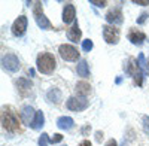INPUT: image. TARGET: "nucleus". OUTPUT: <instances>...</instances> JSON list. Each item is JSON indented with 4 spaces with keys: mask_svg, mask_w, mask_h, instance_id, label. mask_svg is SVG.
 <instances>
[{
    "mask_svg": "<svg viewBox=\"0 0 149 146\" xmlns=\"http://www.w3.org/2000/svg\"><path fill=\"white\" fill-rule=\"evenodd\" d=\"M21 115L17 113V111L12 106H3L2 107V127L9 133H18L21 131Z\"/></svg>",
    "mask_w": 149,
    "mask_h": 146,
    "instance_id": "f257e3e1",
    "label": "nucleus"
},
{
    "mask_svg": "<svg viewBox=\"0 0 149 146\" xmlns=\"http://www.w3.org/2000/svg\"><path fill=\"white\" fill-rule=\"evenodd\" d=\"M55 66H57L55 57L49 52H40L36 58V67L43 75H51L55 70Z\"/></svg>",
    "mask_w": 149,
    "mask_h": 146,
    "instance_id": "f03ea898",
    "label": "nucleus"
},
{
    "mask_svg": "<svg viewBox=\"0 0 149 146\" xmlns=\"http://www.w3.org/2000/svg\"><path fill=\"white\" fill-rule=\"evenodd\" d=\"M58 54L60 57L64 60V61H78L79 60V51L78 48H74L73 45H69V43H63L58 46Z\"/></svg>",
    "mask_w": 149,
    "mask_h": 146,
    "instance_id": "7ed1b4c3",
    "label": "nucleus"
},
{
    "mask_svg": "<svg viewBox=\"0 0 149 146\" xmlns=\"http://www.w3.org/2000/svg\"><path fill=\"white\" fill-rule=\"evenodd\" d=\"M33 15H34L36 24H37L40 29H43V30H51V29H52V24L49 22V19H48V18L45 17V14H43V9H42L40 2H36V3H34V6H33Z\"/></svg>",
    "mask_w": 149,
    "mask_h": 146,
    "instance_id": "20e7f679",
    "label": "nucleus"
},
{
    "mask_svg": "<svg viewBox=\"0 0 149 146\" xmlns=\"http://www.w3.org/2000/svg\"><path fill=\"white\" fill-rule=\"evenodd\" d=\"M2 66H3V69H5L6 72L15 73V72L19 70L21 63H19V60H18V57H17L15 54H6V55H3V58H2Z\"/></svg>",
    "mask_w": 149,
    "mask_h": 146,
    "instance_id": "39448f33",
    "label": "nucleus"
},
{
    "mask_svg": "<svg viewBox=\"0 0 149 146\" xmlns=\"http://www.w3.org/2000/svg\"><path fill=\"white\" fill-rule=\"evenodd\" d=\"M69 111H73V112H82L85 111L86 107L90 106V102L85 99V97H70L66 103Z\"/></svg>",
    "mask_w": 149,
    "mask_h": 146,
    "instance_id": "423d86ee",
    "label": "nucleus"
},
{
    "mask_svg": "<svg viewBox=\"0 0 149 146\" xmlns=\"http://www.w3.org/2000/svg\"><path fill=\"white\" fill-rule=\"evenodd\" d=\"M10 30H12V34H14V36H17V38H21V36L26 33V30H27V17H26V15H19V17L14 21Z\"/></svg>",
    "mask_w": 149,
    "mask_h": 146,
    "instance_id": "0eeeda50",
    "label": "nucleus"
},
{
    "mask_svg": "<svg viewBox=\"0 0 149 146\" xmlns=\"http://www.w3.org/2000/svg\"><path fill=\"white\" fill-rule=\"evenodd\" d=\"M103 38L107 43H118L119 40V29L115 26H103Z\"/></svg>",
    "mask_w": 149,
    "mask_h": 146,
    "instance_id": "6e6552de",
    "label": "nucleus"
},
{
    "mask_svg": "<svg viewBox=\"0 0 149 146\" xmlns=\"http://www.w3.org/2000/svg\"><path fill=\"white\" fill-rule=\"evenodd\" d=\"M124 69H125V72L128 73L130 76H133V78L139 76V75H143V70L140 69L139 61H137L134 57H130V58H128V63H127V66L124 67Z\"/></svg>",
    "mask_w": 149,
    "mask_h": 146,
    "instance_id": "1a4fd4ad",
    "label": "nucleus"
},
{
    "mask_svg": "<svg viewBox=\"0 0 149 146\" xmlns=\"http://www.w3.org/2000/svg\"><path fill=\"white\" fill-rule=\"evenodd\" d=\"M106 21L110 24V26H115V24H121L122 22V10L119 8H113L110 9L106 14Z\"/></svg>",
    "mask_w": 149,
    "mask_h": 146,
    "instance_id": "9d476101",
    "label": "nucleus"
},
{
    "mask_svg": "<svg viewBox=\"0 0 149 146\" xmlns=\"http://www.w3.org/2000/svg\"><path fill=\"white\" fill-rule=\"evenodd\" d=\"M128 40L134 45H142L146 40V34L137 29H130L128 31Z\"/></svg>",
    "mask_w": 149,
    "mask_h": 146,
    "instance_id": "9b49d317",
    "label": "nucleus"
},
{
    "mask_svg": "<svg viewBox=\"0 0 149 146\" xmlns=\"http://www.w3.org/2000/svg\"><path fill=\"white\" fill-rule=\"evenodd\" d=\"M74 17H76V9H74L73 3H66L63 8V21L66 24H70L74 21Z\"/></svg>",
    "mask_w": 149,
    "mask_h": 146,
    "instance_id": "f8f14e48",
    "label": "nucleus"
},
{
    "mask_svg": "<svg viewBox=\"0 0 149 146\" xmlns=\"http://www.w3.org/2000/svg\"><path fill=\"white\" fill-rule=\"evenodd\" d=\"M21 119H22V122L26 124V125H30L31 124V121L34 119V115H36V112H34V109L31 107V106H22L21 107Z\"/></svg>",
    "mask_w": 149,
    "mask_h": 146,
    "instance_id": "ddd939ff",
    "label": "nucleus"
},
{
    "mask_svg": "<svg viewBox=\"0 0 149 146\" xmlns=\"http://www.w3.org/2000/svg\"><path fill=\"white\" fill-rule=\"evenodd\" d=\"M46 100L49 103H54V104H60L61 100H63V92H61L58 88H51L46 92Z\"/></svg>",
    "mask_w": 149,
    "mask_h": 146,
    "instance_id": "4468645a",
    "label": "nucleus"
},
{
    "mask_svg": "<svg viewBox=\"0 0 149 146\" xmlns=\"http://www.w3.org/2000/svg\"><path fill=\"white\" fill-rule=\"evenodd\" d=\"M67 38H69V40H72V42H79L81 40V38H82V31H81V29H79V26H78V22H74L73 26L69 29V31H67Z\"/></svg>",
    "mask_w": 149,
    "mask_h": 146,
    "instance_id": "2eb2a0df",
    "label": "nucleus"
},
{
    "mask_svg": "<svg viewBox=\"0 0 149 146\" xmlns=\"http://www.w3.org/2000/svg\"><path fill=\"white\" fill-rule=\"evenodd\" d=\"M74 91H76L78 97H86L90 92H91V85L88 82L85 81H81L76 83V88H74Z\"/></svg>",
    "mask_w": 149,
    "mask_h": 146,
    "instance_id": "dca6fc26",
    "label": "nucleus"
},
{
    "mask_svg": "<svg viewBox=\"0 0 149 146\" xmlns=\"http://www.w3.org/2000/svg\"><path fill=\"white\" fill-rule=\"evenodd\" d=\"M17 87H18V92H19L22 97H26L27 92H30V90H31V82L27 81L26 78H21V79H18V82H17Z\"/></svg>",
    "mask_w": 149,
    "mask_h": 146,
    "instance_id": "f3484780",
    "label": "nucleus"
},
{
    "mask_svg": "<svg viewBox=\"0 0 149 146\" xmlns=\"http://www.w3.org/2000/svg\"><path fill=\"white\" fill-rule=\"evenodd\" d=\"M73 125H74V121L70 116H60L57 119V127L60 130H70L73 128Z\"/></svg>",
    "mask_w": 149,
    "mask_h": 146,
    "instance_id": "a211bd4d",
    "label": "nucleus"
},
{
    "mask_svg": "<svg viewBox=\"0 0 149 146\" xmlns=\"http://www.w3.org/2000/svg\"><path fill=\"white\" fill-rule=\"evenodd\" d=\"M43 122H45V115L42 111H36V115H34V119L31 121L30 127L33 130H40L43 127Z\"/></svg>",
    "mask_w": 149,
    "mask_h": 146,
    "instance_id": "6ab92c4d",
    "label": "nucleus"
},
{
    "mask_svg": "<svg viewBox=\"0 0 149 146\" xmlns=\"http://www.w3.org/2000/svg\"><path fill=\"white\" fill-rule=\"evenodd\" d=\"M76 70H78V75L82 76V78H88L90 76V69H88V63L86 60H81L76 66Z\"/></svg>",
    "mask_w": 149,
    "mask_h": 146,
    "instance_id": "aec40b11",
    "label": "nucleus"
},
{
    "mask_svg": "<svg viewBox=\"0 0 149 146\" xmlns=\"http://www.w3.org/2000/svg\"><path fill=\"white\" fill-rule=\"evenodd\" d=\"M93 46H94V43H93V40H90V39H86V40L82 42V49H84L85 52H90V51L93 49Z\"/></svg>",
    "mask_w": 149,
    "mask_h": 146,
    "instance_id": "412c9836",
    "label": "nucleus"
},
{
    "mask_svg": "<svg viewBox=\"0 0 149 146\" xmlns=\"http://www.w3.org/2000/svg\"><path fill=\"white\" fill-rule=\"evenodd\" d=\"M48 134L46 133H42V136L39 137V146H48Z\"/></svg>",
    "mask_w": 149,
    "mask_h": 146,
    "instance_id": "4be33fe9",
    "label": "nucleus"
},
{
    "mask_svg": "<svg viewBox=\"0 0 149 146\" xmlns=\"http://www.w3.org/2000/svg\"><path fill=\"white\" fill-rule=\"evenodd\" d=\"M90 3L94 5V6H97V8H104L107 5L106 0H102V2H100V0H90Z\"/></svg>",
    "mask_w": 149,
    "mask_h": 146,
    "instance_id": "5701e85b",
    "label": "nucleus"
},
{
    "mask_svg": "<svg viewBox=\"0 0 149 146\" xmlns=\"http://www.w3.org/2000/svg\"><path fill=\"white\" fill-rule=\"evenodd\" d=\"M137 61H139V66H140V69H142V70H145V69H146V66H148V63L145 61V55H143V54H139Z\"/></svg>",
    "mask_w": 149,
    "mask_h": 146,
    "instance_id": "b1692460",
    "label": "nucleus"
},
{
    "mask_svg": "<svg viewBox=\"0 0 149 146\" xmlns=\"http://www.w3.org/2000/svg\"><path fill=\"white\" fill-rule=\"evenodd\" d=\"M142 119H143V127H145V131H146V134L149 136V118H148L146 115H143V116H142Z\"/></svg>",
    "mask_w": 149,
    "mask_h": 146,
    "instance_id": "393cba45",
    "label": "nucleus"
},
{
    "mask_svg": "<svg viewBox=\"0 0 149 146\" xmlns=\"http://www.w3.org/2000/svg\"><path fill=\"white\" fill-rule=\"evenodd\" d=\"M61 140H63V136L58 134V133H57V134H54L51 139H49V142H51V143H60Z\"/></svg>",
    "mask_w": 149,
    "mask_h": 146,
    "instance_id": "a878e982",
    "label": "nucleus"
},
{
    "mask_svg": "<svg viewBox=\"0 0 149 146\" xmlns=\"http://www.w3.org/2000/svg\"><path fill=\"white\" fill-rule=\"evenodd\" d=\"M149 17V14H148V12H143V14L140 15V18L137 19V24H143L145 21H146V18Z\"/></svg>",
    "mask_w": 149,
    "mask_h": 146,
    "instance_id": "bb28decb",
    "label": "nucleus"
},
{
    "mask_svg": "<svg viewBox=\"0 0 149 146\" xmlns=\"http://www.w3.org/2000/svg\"><path fill=\"white\" fill-rule=\"evenodd\" d=\"M133 3H136V5H142V6H148V5H149L148 0H133Z\"/></svg>",
    "mask_w": 149,
    "mask_h": 146,
    "instance_id": "cd10ccee",
    "label": "nucleus"
},
{
    "mask_svg": "<svg viewBox=\"0 0 149 146\" xmlns=\"http://www.w3.org/2000/svg\"><path fill=\"white\" fill-rule=\"evenodd\" d=\"M104 146H118V142H116L115 139H109V140L106 142Z\"/></svg>",
    "mask_w": 149,
    "mask_h": 146,
    "instance_id": "c85d7f7f",
    "label": "nucleus"
},
{
    "mask_svg": "<svg viewBox=\"0 0 149 146\" xmlns=\"http://www.w3.org/2000/svg\"><path fill=\"white\" fill-rule=\"evenodd\" d=\"M95 140H97V142H102V140H103V133H102V131H97V133H95Z\"/></svg>",
    "mask_w": 149,
    "mask_h": 146,
    "instance_id": "c756f323",
    "label": "nucleus"
},
{
    "mask_svg": "<svg viewBox=\"0 0 149 146\" xmlns=\"http://www.w3.org/2000/svg\"><path fill=\"white\" fill-rule=\"evenodd\" d=\"M88 131H91V127H90V124H88V125H85V127H84V128L81 130V133H82L84 136H85V134H86V133H88Z\"/></svg>",
    "mask_w": 149,
    "mask_h": 146,
    "instance_id": "7c9ffc66",
    "label": "nucleus"
},
{
    "mask_svg": "<svg viewBox=\"0 0 149 146\" xmlns=\"http://www.w3.org/2000/svg\"><path fill=\"white\" fill-rule=\"evenodd\" d=\"M78 146H93V145H91V142H90V140H82Z\"/></svg>",
    "mask_w": 149,
    "mask_h": 146,
    "instance_id": "2f4dec72",
    "label": "nucleus"
},
{
    "mask_svg": "<svg viewBox=\"0 0 149 146\" xmlns=\"http://www.w3.org/2000/svg\"><path fill=\"white\" fill-rule=\"evenodd\" d=\"M146 70H148V73H149V60H148V66H146Z\"/></svg>",
    "mask_w": 149,
    "mask_h": 146,
    "instance_id": "473e14b6",
    "label": "nucleus"
},
{
    "mask_svg": "<svg viewBox=\"0 0 149 146\" xmlns=\"http://www.w3.org/2000/svg\"><path fill=\"white\" fill-rule=\"evenodd\" d=\"M63 146H67V145H63Z\"/></svg>",
    "mask_w": 149,
    "mask_h": 146,
    "instance_id": "72a5a7b5",
    "label": "nucleus"
}]
</instances>
